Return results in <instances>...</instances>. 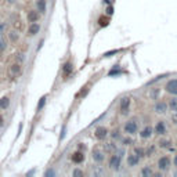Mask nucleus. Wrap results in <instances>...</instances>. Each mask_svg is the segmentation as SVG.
I'll return each mask as SVG.
<instances>
[{
	"mask_svg": "<svg viewBox=\"0 0 177 177\" xmlns=\"http://www.w3.org/2000/svg\"><path fill=\"white\" fill-rule=\"evenodd\" d=\"M6 49H7V40H6L4 35H0V53L6 51Z\"/></svg>",
	"mask_w": 177,
	"mask_h": 177,
	"instance_id": "4be33fe9",
	"label": "nucleus"
},
{
	"mask_svg": "<svg viewBox=\"0 0 177 177\" xmlns=\"http://www.w3.org/2000/svg\"><path fill=\"white\" fill-rule=\"evenodd\" d=\"M170 166H172V161H170L169 156H161V158L158 159V162H156V167H158L159 172H167V170L170 169Z\"/></svg>",
	"mask_w": 177,
	"mask_h": 177,
	"instance_id": "7ed1b4c3",
	"label": "nucleus"
},
{
	"mask_svg": "<svg viewBox=\"0 0 177 177\" xmlns=\"http://www.w3.org/2000/svg\"><path fill=\"white\" fill-rule=\"evenodd\" d=\"M120 141H122L123 145H132V144H133V140H132V138H129V137H122V140H120Z\"/></svg>",
	"mask_w": 177,
	"mask_h": 177,
	"instance_id": "cd10ccee",
	"label": "nucleus"
},
{
	"mask_svg": "<svg viewBox=\"0 0 177 177\" xmlns=\"http://www.w3.org/2000/svg\"><path fill=\"white\" fill-rule=\"evenodd\" d=\"M123 132L126 133L127 136H134L136 133L138 132V123L136 119H130L127 122H125L123 125Z\"/></svg>",
	"mask_w": 177,
	"mask_h": 177,
	"instance_id": "f03ea898",
	"label": "nucleus"
},
{
	"mask_svg": "<svg viewBox=\"0 0 177 177\" xmlns=\"http://www.w3.org/2000/svg\"><path fill=\"white\" fill-rule=\"evenodd\" d=\"M154 111L159 115H165L167 111H169V104L167 101H163V100H159L154 104Z\"/></svg>",
	"mask_w": 177,
	"mask_h": 177,
	"instance_id": "39448f33",
	"label": "nucleus"
},
{
	"mask_svg": "<svg viewBox=\"0 0 177 177\" xmlns=\"http://www.w3.org/2000/svg\"><path fill=\"white\" fill-rule=\"evenodd\" d=\"M6 2H7L8 4H15V3H17V0H6Z\"/></svg>",
	"mask_w": 177,
	"mask_h": 177,
	"instance_id": "f704fd0d",
	"label": "nucleus"
},
{
	"mask_svg": "<svg viewBox=\"0 0 177 177\" xmlns=\"http://www.w3.org/2000/svg\"><path fill=\"white\" fill-rule=\"evenodd\" d=\"M130 102H132V100H130V97H122L120 98V101H119V111H120V114L122 115H127L129 114V110H130Z\"/></svg>",
	"mask_w": 177,
	"mask_h": 177,
	"instance_id": "20e7f679",
	"label": "nucleus"
},
{
	"mask_svg": "<svg viewBox=\"0 0 177 177\" xmlns=\"http://www.w3.org/2000/svg\"><path fill=\"white\" fill-rule=\"evenodd\" d=\"M152 134H154V127H151V126H145V127L141 129V132H140V137L144 138V140L149 138Z\"/></svg>",
	"mask_w": 177,
	"mask_h": 177,
	"instance_id": "dca6fc26",
	"label": "nucleus"
},
{
	"mask_svg": "<svg viewBox=\"0 0 177 177\" xmlns=\"http://www.w3.org/2000/svg\"><path fill=\"white\" fill-rule=\"evenodd\" d=\"M167 104H169V110L172 112H175V114H177V96L172 97V98L167 101Z\"/></svg>",
	"mask_w": 177,
	"mask_h": 177,
	"instance_id": "6ab92c4d",
	"label": "nucleus"
},
{
	"mask_svg": "<svg viewBox=\"0 0 177 177\" xmlns=\"http://www.w3.org/2000/svg\"><path fill=\"white\" fill-rule=\"evenodd\" d=\"M4 125V118H3V115H0V127Z\"/></svg>",
	"mask_w": 177,
	"mask_h": 177,
	"instance_id": "473e14b6",
	"label": "nucleus"
},
{
	"mask_svg": "<svg viewBox=\"0 0 177 177\" xmlns=\"http://www.w3.org/2000/svg\"><path fill=\"white\" fill-rule=\"evenodd\" d=\"M40 29H42V26H40L39 22H31L28 25V29H26V35L31 36V37H33V36H36V35L39 33Z\"/></svg>",
	"mask_w": 177,
	"mask_h": 177,
	"instance_id": "6e6552de",
	"label": "nucleus"
},
{
	"mask_svg": "<svg viewBox=\"0 0 177 177\" xmlns=\"http://www.w3.org/2000/svg\"><path fill=\"white\" fill-rule=\"evenodd\" d=\"M8 107H10V98L7 96L2 97L0 98V110H7Z\"/></svg>",
	"mask_w": 177,
	"mask_h": 177,
	"instance_id": "aec40b11",
	"label": "nucleus"
},
{
	"mask_svg": "<svg viewBox=\"0 0 177 177\" xmlns=\"http://www.w3.org/2000/svg\"><path fill=\"white\" fill-rule=\"evenodd\" d=\"M71 161H72L73 163H76V165L82 163V162L84 161V154H83L82 151H76V152H73V154L71 155Z\"/></svg>",
	"mask_w": 177,
	"mask_h": 177,
	"instance_id": "4468645a",
	"label": "nucleus"
},
{
	"mask_svg": "<svg viewBox=\"0 0 177 177\" xmlns=\"http://www.w3.org/2000/svg\"><path fill=\"white\" fill-rule=\"evenodd\" d=\"M116 148H118L116 144H114V143H108L107 145H105V152H111V154H114L115 149H116Z\"/></svg>",
	"mask_w": 177,
	"mask_h": 177,
	"instance_id": "5701e85b",
	"label": "nucleus"
},
{
	"mask_svg": "<svg viewBox=\"0 0 177 177\" xmlns=\"http://www.w3.org/2000/svg\"><path fill=\"white\" fill-rule=\"evenodd\" d=\"M21 72H22V68H21V64H19V63H15V64H13V65L10 67V73H11L13 78L19 76V75H21Z\"/></svg>",
	"mask_w": 177,
	"mask_h": 177,
	"instance_id": "2eb2a0df",
	"label": "nucleus"
},
{
	"mask_svg": "<svg viewBox=\"0 0 177 177\" xmlns=\"http://www.w3.org/2000/svg\"><path fill=\"white\" fill-rule=\"evenodd\" d=\"M173 165H175V166L177 167V154L175 155V158H173Z\"/></svg>",
	"mask_w": 177,
	"mask_h": 177,
	"instance_id": "72a5a7b5",
	"label": "nucleus"
},
{
	"mask_svg": "<svg viewBox=\"0 0 177 177\" xmlns=\"http://www.w3.org/2000/svg\"><path fill=\"white\" fill-rule=\"evenodd\" d=\"M15 63H25V54L24 53H18V54H15Z\"/></svg>",
	"mask_w": 177,
	"mask_h": 177,
	"instance_id": "393cba45",
	"label": "nucleus"
},
{
	"mask_svg": "<svg viewBox=\"0 0 177 177\" xmlns=\"http://www.w3.org/2000/svg\"><path fill=\"white\" fill-rule=\"evenodd\" d=\"M84 173H83V170H80V169H75L72 172V176H83Z\"/></svg>",
	"mask_w": 177,
	"mask_h": 177,
	"instance_id": "c756f323",
	"label": "nucleus"
},
{
	"mask_svg": "<svg viewBox=\"0 0 177 177\" xmlns=\"http://www.w3.org/2000/svg\"><path fill=\"white\" fill-rule=\"evenodd\" d=\"M93 175H94V176H98V175H102V170H93Z\"/></svg>",
	"mask_w": 177,
	"mask_h": 177,
	"instance_id": "2f4dec72",
	"label": "nucleus"
},
{
	"mask_svg": "<svg viewBox=\"0 0 177 177\" xmlns=\"http://www.w3.org/2000/svg\"><path fill=\"white\" fill-rule=\"evenodd\" d=\"M61 71H63V76H64V78H68V76L73 72V64H72V61H67V63L63 65V68H61Z\"/></svg>",
	"mask_w": 177,
	"mask_h": 177,
	"instance_id": "ddd939ff",
	"label": "nucleus"
},
{
	"mask_svg": "<svg viewBox=\"0 0 177 177\" xmlns=\"http://www.w3.org/2000/svg\"><path fill=\"white\" fill-rule=\"evenodd\" d=\"M108 134H110V132H108V129L105 126H97L96 130H94V137L100 141L105 140L108 137Z\"/></svg>",
	"mask_w": 177,
	"mask_h": 177,
	"instance_id": "423d86ee",
	"label": "nucleus"
},
{
	"mask_svg": "<svg viewBox=\"0 0 177 177\" xmlns=\"http://www.w3.org/2000/svg\"><path fill=\"white\" fill-rule=\"evenodd\" d=\"M134 154L138 155L140 158H143V156L145 155V151H144V148H141V147H134Z\"/></svg>",
	"mask_w": 177,
	"mask_h": 177,
	"instance_id": "a878e982",
	"label": "nucleus"
},
{
	"mask_svg": "<svg viewBox=\"0 0 177 177\" xmlns=\"http://www.w3.org/2000/svg\"><path fill=\"white\" fill-rule=\"evenodd\" d=\"M46 98H47L46 96L40 98V102H39V104H37V110H42V108L44 107V104H46Z\"/></svg>",
	"mask_w": 177,
	"mask_h": 177,
	"instance_id": "c85d7f7f",
	"label": "nucleus"
},
{
	"mask_svg": "<svg viewBox=\"0 0 177 177\" xmlns=\"http://www.w3.org/2000/svg\"><path fill=\"white\" fill-rule=\"evenodd\" d=\"M165 90L172 96H177V79H172V80L167 82L166 86H165Z\"/></svg>",
	"mask_w": 177,
	"mask_h": 177,
	"instance_id": "9b49d317",
	"label": "nucleus"
},
{
	"mask_svg": "<svg viewBox=\"0 0 177 177\" xmlns=\"http://www.w3.org/2000/svg\"><path fill=\"white\" fill-rule=\"evenodd\" d=\"M175 176H177V172H176V173H175Z\"/></svg>",
	"mask_w": 177,
	"mask_h": 177,
	"instance_id": "c9c22d12",
	"label": "nucleus"
},
{
	"mask_svg": "<svg viewBox=\"0 0 177 177\" xmlns=\"http://www.w3.org/2000/svg\"><path fill=\"white\" fill-rule=\"evenodd\" d=\"M140 175H141V176H144V177L154 176V170H152V167H149V166H144L143 169H141Z\"/></svg>",
	"mask_w": 177,
	"mask_h": 177,
	"instance_id": "412c9836",
	"label": "nucleus"
},
{
	"mask_svg": "<svg viewBox=\"0 0 177 177\" xmlns=\"http://www.w3.org/2000/svg\"><path fill=\"white\" fill-rule=\"evenodd\" d=\"M154 133L158 136H165L167 133V127H166V123L163 120H158L154 126Z\"/></svg>",
	"mask_w": 177,
	"mask_h": 177,
	"instance_id": "1a4fd4ad",
	"label": "nucleus"
},
{
	"mask_svg": "<svg viewBox=\"0 0 177 177\" xmlns=\"http://www.w3.org/2000/svg\"><path fill=\"white\" fill-rule=\"evenodd\" d=\"M122 158L123 156L114 152V154L110 156V159H108V167H110L111 170H114V172H119L120 167H122Z\"/></svg>",
	"mask_w": 177,
	"mask_h": 177,
	"instance_id": "f257e3e1",
	"label": "nucleus"
},
{
	"mask_svg": "<svg viewBox=\"0 0 177 177\" xmlns=\"http://www.w3.org/2000/svg\"><path fill=\"white\" fill-rule=\"evenodd\" d=\"M111 138H112V140H116V141H120V140H122V134H120V132L119 130H114V132H112L111 133Z\"/></svg>",
	"mask_w": 177,
	"mask_h": 177,
	"instance_id": "b1692460",
	"label": "nucleus"
},
{
	"mask_svg": "<svg viewBox=\"0 0 177 177\" xmlns=\"http://www.w3.org/2000/svg\"><path fill=\"white\" fill-rule=\"evenodd\" d=\"M91 158H93L94 163L101 165V163H104V161H105V152L102 151V149L96 148V149H93V152H91Z\"/></svg>",
	"mask_w": 177,
	"mask_h": 177,
	"instance_id": "0eeeda50",
	"label": "nucleus"
},
{
	"mask_svg": "<svg viewBox=\"0 0 177 177\" xmlns=\"http://www.w3.org/2000/svg\"><path fill=\"white\" fill-rule=\"evenodd\" d=\"M7 36L11 43H17L19 40V32L15 31V29H10V31L7 32Z\"/></svg>",
	"mask_w": 177,
	"mask_h": 177,
	"instance_id": "f3484780",
	"label": "nucleus"
},
{
	"mask_svg": "<svg viewBox=\"0 0 177 177\" xmlns=\"http://www.w3.org/2000/svg\"><path fill=\"white\" fill-rule=\"evenodd\" d=\"M159 145H161L162 148H166V147L169 145V141H167V140H163V141H161V143H159Z\"/></svg>",
	"mask_w": 177,
	"mask_h": 177,
	"instance_id": "7c9ffc66",
	"label": "nucleus"
},
{
	"mask_svg": "<svg viewBox=\"0 0 177 177\" xmlns=\"http://www.w3.org/2000/svg\"><path fill=\"white\" fill-rule=\"evenodd\" d=\"M7 32V24L0 21V35H4Z\"/></svg>",
	"mask_w": 177,
	"mask_h": 177,
	"instance_id": "bb28decb",
	"label": "nucleus"
},
{
	"mask_svg": "<svg viewBox=\"0 0 177 177\" xmlns=\"http://www.w3.org/2000/svg\"><path fill=\"white\" fill-rule=\"evenodd\" d=\"M140 156L136 155L134 152L133 154H129L127 156H126V165H127L129 167H136L138 166V163H140Z\"/></svg>",
	"mask_w": 177,
	"mask_h": 177,
	"instance_id": "9d476101",
	"label": "nucleus"
},
{
	"mask_svg": "<svg viewBox=\"0 0 177 177\" xmlns=\"http://www.w3.org/2000/svg\"><path fill=\"white\" fill-rule=\"evenodd\" d=\"M36 10L39 11L40 14H46L47 11V2L46 0H36Z\"/></svg>",
	"mask_w": 177,
	"mask_h": 177,
	"instance_id": "a211bd4d",
	"label": "nucleus"
},
{
	"mask_svg": "<svg viewBox=\"0 0 177 177\" xmlns=\"http://www.w3.org/2000/svg\"><path fill=\"white\" fill-rule=\"evenodd\" d=\"M39 17H40V13L37 10H29L26 13V21L29 24L31 22H37L39 21Z\"/></svg>",
	"mask_w": 177,
	"mask_h": 177,
	"instance_id": "f8f14e48",
	"label": "nucleus"
}]
</instances>
